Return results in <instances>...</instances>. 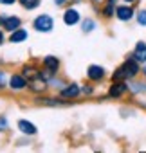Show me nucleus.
Masks as SVG:
<instances>
[{
    "label": "nucleus",
    "instance_id": "obj_1",
    "mask_svg": "<svg viewBox=\"0 0 146 153\" xmlns=\"http://www.w3.org/2000/svg\"><path fill=\"white\" fill-rule=\"evenodd\" d=\"M52 25H54V22H52V18H51L49 15H42V16H38V18L34 20V29L40 31V33H47V31H51Z\"/></svg>",
    "mask_w": 146,
    "mask_h": 153
},
{
    "label": "nucleus",
    "instance_id": "obj_3",
    "mask_svg": "<svg viewBox=\"0 0 146 153\" xmlns=\"http://www.w3.org/2000/svg\"><path fill=\"white\" fill-rule=\"evenodd\" d=\"M123 70H124V76H128V78H133V76L139 72L137 59H128V61H124V65H123Z\"/></svg>",
    "mask_w": 146,
    "mask_h": 153
},
{
    "label": "nucleus",
    "instance_id": "obj_23",
    "mask_svg": "<svg viewBox=\"0 0 146 153\" xmlns=\"http://www.w3.org/2000/svg\"><path fill=\"white\" fill-rule=\"evenodd\" d=\"M114 2H115V0H108V4H114Z\"/></svg>",
    "mask_w": 146,
    "mask_h": 153
},
{
    "label": "nucleus",
    "instance_id": "obj_5",
    "mask_svg": "<svg viewBox=\"0 0 146 153\" xmlns=\"http://www.w3.org/2000/svg\"><path fill=\"white\" fill-rule=\"evenodd\" d=\"M103 76H105V70L101 67H96V65L89 67V78L90 79H101Z\"/></svg>",
    "mask_w": 146,
    "mask_h": 153
},
{
    "label": "nucleus",
    "instance_id": "obj_19",
    "mask_svg": "<svg viewBox=\"0 0 146 153\" xmlns=\"http://www.w3.org/2000/svg\"><path fill=\"white\" fill-rule=\"evenodd\" d=\"M6 126H7L6 119H4V117H0V130H2V128H6Z\"/></svg>",
    "mask_w": 146,
    "mask_h": 153
},
{
    "label": "nucleus",
    "instance_id": "obj_13",
    "mask_svg": "<svg viewBox=\"0 0 146 153\" xmlns=\"http://www.w3.org/2000/svg\"><path fill=\"white\" fill-rule=\"evenodd\" d=\"M124 90H126V85L124 83H117V85H114L110 88V97H119Z\"/></svg>",
    "mask_w": 146,
    "mask_h": 153
},
{
    "label": "nucleus",
    "instance_id": "obj_14",
    "mask_svg": "<svg viewBox=\"0 0 146 153\" xmlns=\"http://www.w3.org/2000/svg\"><path fill=\"white\" fill-rule=\"evenodd\" d=\"M20 4L25 7V9H34L40 6V0H20Z\"/></svg>",
    "mask_w": 146,
    "mask_h": 153
},
{
    "label": "nucleus",
    "instance_id": "obj_2",
    "mask_svg": "<svg viewBox=\"0 0 146 153\" xmlns=\"http://www.w3.org/2000/svg\"><path fill=\"white\" fill-rule=\"evenodd\" d=\"M0 24H2L7 31H16L18 27H20V18H16V16H2L0 18Z\"/></svg>",
    "mask_w": 146,
    "mask_h": 153
},
{
    "label": "nucleus",
    "instance_id": "obj_7",
    "mask_svg": "<svg viewBox=\"0 0 146 153\" xmlns=\"http://www.w3.org/2000/svg\"><path fill=\"white\" fill-rule=\"evenodd\" d=\"M135 59L137 61H146V43L139 42L135 47Z\"/></svg>",
    "mask_w": 146,
    "mask_h": 153
},
{
    "label": "nucleus",
    "instance_id": "obj_4",
    "mask_svg": "<svg viewBox=\"0 0 146 153\" xmlns=\"http://www.w3.org/2000/svg\"><path fill=\"white\" fill-rule=\"evenodd\" d=\"M78 20H80V15H78L76 9H69V11L63 15V22H65L67 25H74Z\"/></svg>",
    "mask_w": 146,
    "mask_h": 153
},
{
    "label": "nucleus",
    "instance_id": "obj_8",
    "mask_svg": "<svg viewBox=\"0 0 146 153\" xmlns=\"http://www.w3.org/2000/svg\"><path fill=\"white\" fill-rule=\"evenodd\" d=\"M78 94H80V87L78 85H70V87L61 90V97H76Z\"/></svg>",
    "mask_w": 146,
    "mask_h": 153
},
{
    "label": "nucleus",
    "instance_id": "obj_16",
    "mask_svg": "<svg viewBox=\"0 0 146 153\" xmlns=\"http://www.w3.org/2000/svg\"><path fill=\"white\" fill-rule=\"evenodd\" d=\"M137 22H139L141 25H146V11H141V13L137 15Z\"/></svg>",
    "mask_w": 146,
    "mask_h": 153
},
{
    "label": "nucleus",
    "instance_id": "obj_10",
    "mask_svg": "<svg viewBox=\"0 0 146 153\" xmlns=\"http://www.w3.org/2000/svg\"><path fill=\"white\" fill-rule=\"evenodd\" d=\"M132 15H133V11H132V7H117V16L121 18V20H130L132 18Z\"/></svg>",
    "mask_w": 146,
    "mask_h": 153
},
{
    "label": "nucleus",
    "instance_id": "obj_12",
    "mask_svg": "<svg viewBox=\"0 0 146 153\" xmlns=\"http://www.w3.org/2000/svg\"><path fill=\"white\" fill-rule=\"evenodd\" d=\"M43 63H45V67H47V68H49L51 72L58 70V65H60V63H58V59H56L54 56H47V58L43 59Z\"/></svg>",
    "mask_w": 146,
    "mask_h": 153
},
{
    "label": "nucleus",
    "instance_id": "obj_24",
    "mask_svg": "<svg viewBox=\"0 0 146 153\" xmlns=\"http://www.w3.org/2000/svg\"><path fill=\"white\" fill-rule=\"evenodd\" d=\"M126 2H133V0H126Z\"/></svg>",
    "mask_w": 146,
    "mask_h": 153
},
{
    "label": "nucleus",
    "instance_id": "obj_18",
    "mask_svg": "<svg viewBox=\"0 0 146 153\" xmlns=\"http://www.w3.org/2000/svg\"><path fill=\"white\" fill-rule=\"evenodd\" d=\"M4 85H6V76H4V72H0V88Z\"/></svg>",
    "mask_w": 146,
    "mask_h": 153
},
{
    "label": "nucleus",
    "instance_id": "obj_6",
    "mask_svg": "<svg viewBox=\"0 0 146 153\" xmlns=\"http://www.w3.org/2000/svg\"><path fill=\"white\" fill-rule=\"evenodd\" d=\"M18 128H20L24 133H27V135L36 133V126H34V124H31L29 121H18Z\"/></svg>",
    "mask_w": 146,
    "mask_h": 153
},
{
    "label": "nucleus",
    "instance_id": "obj_21",
    "mask_svg": "<svg viewBox=\"0 0 146 153\" xmlns=\"http://www.w3.org/2000/svg\"><path fill=\"white\" fill-rule=\"evenodd\" d=\"M63 2H65V0H56V4H58V6H61Z\"/></svg>",
    "mask_w": 146,
    "mask_h": 153
},
{
    "label": "nucleus",
    "instance_id": "obj_25",
    "mask_svg": "<svg viewBox=\"0 0 146 153\" xmlns=\"http://www.w3.org/2000/svg\"><path fill=\"white\" fill-rule=\"evenodd\" d=\"M144 74H146V67H144Z\"/></svg>",
    "mask_w": 146,
    "mask_h": 153
},
{
    "label": "nucleus",
    "instance_id": "obj_22",
    "mask_svg": "<svg viewBox=\"0 0 146 153\" xmlns=\"http://www.w3.org/2000/svg\"><path fill=\"white\" fill-rule=\"evenodd\" d=\"M2 42H4V34H2V33H0V43H2Z\"/></svg>",
    "mask_w": 146,
    "mask_h": 153
},
{
    "label": "nucleus",
    "instance_id": "obj_20",
    "mask_svg": "<svg viewBox=\"0 0 146 153\" xmlns=\"http://www.w3.org/2000/svg\"><path fill=\"white\" fill-rule=\"evenodd\" d=\"M15 0H0V4H13Z\"/></svg>",
    "mask_w": 146,
    "mask_h": 153
},
{
    "label": "nucleus",
    "instance_id": "obj_11",
    "mask_svg": "<svg viewBox=\"0 0 146 153\" xmlns=\"http://www.w3.org/2000/svg\"><path fill=\"white\" fill-rule=\"evenodd\" d=\"M25 38H27V33H25L24 29H16V31H13V34H11L9 40H11L13 43H16V42H24Z\"/></svg>",
    "mask_w": 146,
    "mask_h": 153
},
{
    "label": "nucleus",
    "instance_id": "obj_17",
    "mask_svg": "<svg viewBox=\"0 0 146 153\" xmlns=\"http://www.w3.org/2000/svg\"><path fill=\"white\" fill-rule=\"evenodd\" d=\"M110 15H114V7H112V4H108V6L105 7V16H110Z\"/></svg>",
    "mask_w": 146,
    "mask_h": 153
},
{
    "label": "nucleus",
    "instance_id": "obj_15",
    "mask_svg": "<svg viewBox=\"0 0 146 153\" xmlns=\"http://www.w3.org/2000/svg\"><path fill=\"white\" fill-rule=\"evenodd\" d=\"M94 27H96V24H94L92 20H85V22L81 24V29H83L85 33H89V31H92Z\"/></svg>",
    "mask_w": 146,
    "mask_h": 153
},
{
    "label": "nucleus",
    "instance_id": "obj_9",
    "mask_svg": "<svg viewBox=\"0 0 146 153\" xmlns=\"http://www.w3.org/2000/svg\"><path fill=\"white\" fill-rule=\"evenodd\" d=\"M25 78H24V76H13V78H11V87L15 88V90H20V88H24L25 87Z\"/></svg>",
    "mask_w": 146,
    "mask_h": 153
}]
</instances>
